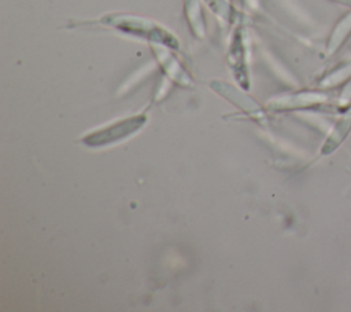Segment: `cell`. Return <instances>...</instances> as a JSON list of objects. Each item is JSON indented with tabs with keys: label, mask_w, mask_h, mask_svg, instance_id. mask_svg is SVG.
I'll use <instances>...</instances> for the list:
<instances>
[{
	"label": "cell",
	"mask_w": 351,
	"mask_h": 312,
	"mask_svg": "<svg viewBox=\"0 0 351 312\" xmlns=\"http://www.w3.org/2000/svg\"><path fill=\"white\" fill-rule=\"evenodd\" d=\"M350 34H351V10L335 26L330 34V38L328 41V52L329 54L336 52Z\"/></svg>",
	"instance_id": "obj_1"
},
{
	"label": "cell",
	"mask_w": 351,
	"mask_h": 312,
	"mask_svg": "<svg viewBox=\"0 0 351 312\" xmlns=\"http://www.w3.org/2000/svg\"><path fill=\"white\" fill-rule=\"evenodd\" d=\"M330 1H335V3H339L341 5H346V7L351 8V0H330Z\"/></svg>",
	"instance_id": "obj_2"
}]
</instances>
